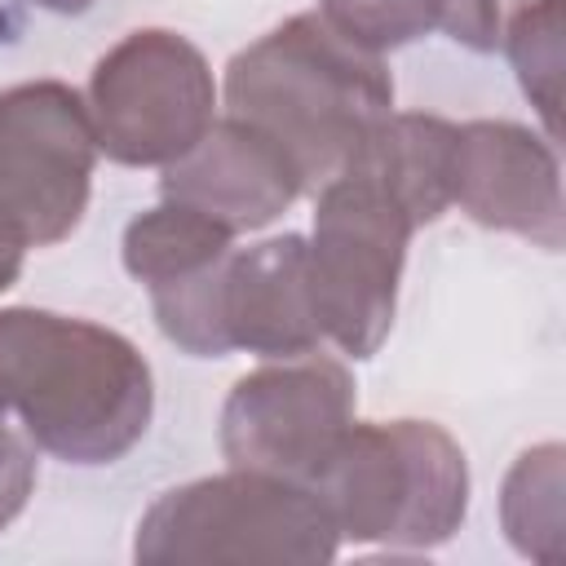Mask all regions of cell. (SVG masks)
<instances>
[{
    "label": "cell",
    "instance_id": "6da1fadb",
    "mask_svg": "<svg viewBox=\"0 0 566 566\" xmlns=\"http://www.w3.org/2000/svg\"><path fill=\"white\" fill-rule=\"evenodd\" d=\"M9 411L35 451L115 464L150 429V363L102 323L35 305L0 310V420Z\"/></svg>",
    "mask_w": 566,
    "mask_h": 566
},
{
    "label": "cell",
    "instance_id": "7a4b0ae2",
    "mask_svg": "<svg viewBox=\"0 0 566 566\" xmlns=\"http://www.w3.org/2000/svg\"><path fill=\"white\" fill-rule=\"evenodd\" d=\"M394 111V75L323 13H292L226 66V115L265 133L301 172L327 186Z\"/></svg>",
    "mask_w": 566,
    "mask_h": 566
},
{
    "label": "cell",
    "instance_id": "3957f363",
    "mask_svg": "<svg viewBox=\"0 0 566 566\" xmlns=\"http://www.w3.org/2000/svg\"><path fill=\"white\" fill-rule=\"evenodd\" d=\"M310 486L354 544L424 553L469 513V460L433 420H354Z\"/></svg>",
    "mask_w": 566,
    "mask_h": 566
},
{
    "label": "cell",
    "instance_id": "277c9868",
    "mask_svg": "<svg viewBox=\"0 0 566 566\" xmlns=\"http://www.w3.org/2000/svg\"><path fill=\"white\" fill-rule=\"evenodd\" d=\"M336 548L340 535L314 486L252 469L164 491L133 535V557L142 566H323Z\"/></svg>",
    "mask_w": 566,
    "mask_h": 566
},
{
    "label": "cell",
    "instance_id": "5b68a950",
    "mask_svg": "<svg viewBox=\"0 0 566 566\" xmlns=\"http://www.w3.org/2000/svg\"><path fill=\"white\" fill-rule=\"evenodd\" d=\"M416 221L363 168H340L318 186L310 252V292L323 340L349 358H371L394 327L402 261Z\"/></svg>",
    "mask_w": 566,
    "mask_h": 566
},
{
    "label": "cell",
    "instance_id": "8992f818",
    "mask_svg": "<svg viewBox=\"0 0 566 566\" xmlns=\"http://www.w3.org/2000/svg\"><path fill=\"white\" fill-rule=\"evenodd\" d=\"M208 57L177 31L142 27L106 49L88 75L97 150L124 168H168L217 119Z\"/></svg>",
    "mask_w": 566,
    "mask_h": 566
},
{
    "label": "cell",
    "instance_id": "52a82bcc",
    "mask_svg": "<svg viewBox=\"0 0 566 566\" xmlns=\"http://www.w3.org/2000/svg\"><path fill=\"white\" fill-rule=\"evenodd\" d=\"M97 133L88 102L62 80L0 93V239L13 248L62 243L88 208Z\"/></svg>",
    "mask_w": 566,
    "mask_h": 566
},
{
    "label": "cell",
    "instance_id": "ba28073f",
    "mask_svg": "<svg viewBox=\"0 0 566 566\" xmlns=\"http://www.w3.org/2000/svg\"><path fill=\"white\" fill-rule=\"evenodd\" d=\"M354 424V380L336 358H274L234 380L221 407V455L230 469L314 482Z\"/></svg>",
    "mask_w": 566,
    "mask_h": 566
},
{
    "label": "cell",
    "instance_id": "9c48e42d",
    "mask_svg": "<svg viewBox=\"0 0 566 566\" xmlns=\"http://www.w3.org/2000/svg\"><path fill=\"white\" fill-rule=\"evenodd\" d=\"M451 203H460L478 226L522 234L544 252L566 243L562 168L548 137L513 119H469L455 124L451 155Z\"/></svg>",
    "mask_w": 566,
    "mask_h": 566
},
{
    "label": "cell",
    "instance_id": "30bf717a",
    "mask_svg": "<svg viewBox=\"0 0 566 566\" xmlns=\"http://www.w3.org/2000/svg\"><path fill=\"white\" fill-rule=\"evenodd\" d=\"M217 340L221 354L248 349L261 358H301L323 345L305 234L230 248L217 279Z\"/></svg>",
    "mask_w": 566,
    "mask_h": 566
},
{
    "label": "cell",
    "instance_id": "8fae6325",
    "mask_svg": "<svg viewBox=\"0 0 566 566\" xmlns=\"http://www.w3.org/2000/svg\"><path fill=\"white\" fill-rule=\"evenodd\" d=\"M301 172L292 159L252 124L226 115L212 119L208 133L164 168L159 195L186 203L230 234H248L270 226L301 195Z\"/></svg>",
    "mask_w": 566,
    "mask_h": 566
},
{
    "label": "cell",
    "instance_id": "7c38bea8",
    "mask_svg": "<svg viewBox=\"0 0 566 566\" xmlns=\"http://www.w3.org/2000/svg\"><path fill=\"white\" fill-rule=\"evenodd\" d=\"M451 155H455L451 119L420 111H402V115L389 111L349 164L371 172L407 208L416 226H429L451 208Z\"/></svg>",
    "mask_w": 566,
    "mask_h": 566
},
{
    "label": "cell",
    "instance_id": "4fadbf2b",
    "mask_svg": "<svg viewBox=\"0 0 566 566\" xmlns=\"http://www.w3.org/2000/svg\"><path fill=\"white\" fill-rule=\"evenodd\" d=\"M234 248V234L226 226H217L212 217L186 208V203H155L150 212L133 217L124 226V270L146 287H172L199 270H208L212 261H221Z\"/></svg>",
    "mask_w": 566,
    "mask_h": 566
},
{
    "label": "cell",
    "instance_id": "5bb4252c",
    "mask_svg": "<svg viewBox=\"0 0 566 566\" xmlns=\"http://www.w3.org/2000/svg\"><path fill=\"white\" fill-rule=\"evenodd\" d=\"M562 442H539L513 460L500 486V522L509 544L531 562H562Z\"/></svg>",
    "mask_w": 566,
    "mask_h": 566
},
{
    "label": "cell",
    "instance_id": "9a60e30c",
    "mask_svg": "<svg viewBox=\"0 0 566 566\" xmlns=\"http://www.w3.org/2000/svg\"><path fill=\"white\" fill-rule=\"evenodd\" d=\"M504 53L517 71L522 93L544 119V137H557L562 106V0H526L504 27Z\"/></svg>",
    "mask_w": 566,
    "mask_h": 566
},
{
    "label": "cell",
    "instance_id": "2e32d148",
    "mask_svg": "<svg viewBox=\"0 0 566 566\" xmlns=\"http://www.w3.org/2000/svg\"><path fill=\"white\" fill-rule=\"evenodd\" d=\"M318 13L358 49L385 53L442 27L447 0H318Z\"/></svg>",
    "mask_w": 566,
    "mask_h": 566
},
{
    "label": "cell",
    "instance_id": "e0dca14e",
    "mask_svg": "<svg viewBox=\"0 0 566 566\" xmlns=\"http://www.w3.org/2000/svg\"><path fill=\"white\" fill-rule=\"evenodd\" d=\"M35 486V442L0 420V531L27 509Z\"/></svg>",
    "mask_w": 566,
    "mask_h": 566
},
{
    "label": "cell",
    "instance_id": "ac0fdd59",
    "mask_svg": "<svg viewBox=\"0 0 566 566\" xmlns=\"http://www.w3.org/2000/svg\"><path fill=\"white\" fill-rule=\"evenodd\" d=\"M442 31L478 53L500 44V0H447Z\"/></svg>",
    "mask_w": 566,
    "mask_h": 566
},
{
    "label": "cell",
    "instance_id": "d6986e66",
    "mask_svg": "<svg viewBox=\"0 0 566 566\" xmlns=\"http://www.w3.org/2000/svg\"><path fill=\"white\" fill-rule=\"evenodd\" d=\"M18 274H22V248L0 239V292H9L18 283Z\"/></svg>",
    "mask_w": 566,
    "mask_h": 566
},
{
    "label": "cell",
    "instance_id": "ffe728a7",
    "mask_svg": "<svg viewBox=\"0 0 566 566\" xmlns=\"http://www.w3.org/2000/svg\"><path fill=\"white\" fill-rule=\"evenodd\" d=\"M31 4H40V9H53V13H84L93 0H31Z\"/></svg>",
    "mask_w": 566,
    "mask_h": 566
}]
</instances>
